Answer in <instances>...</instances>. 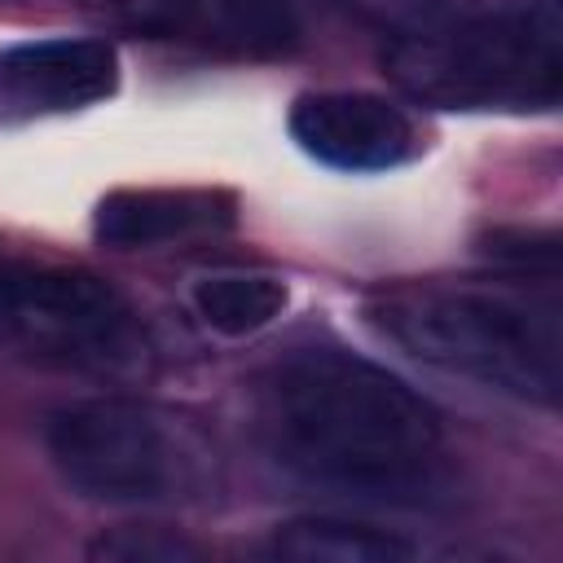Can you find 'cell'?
<instances>
[{
	"instance_id": "4fadbf2b",
	"label": "cell",
	"mask_w": 563,
	"mask_h": 563,
	"mask_svg": "<svg viewBox=\"0 0 563 563\" xmlns=\"http://www.w3.org/2000/svg\"><path fill=\"white\" fill-rule=\"evenodd\" d=\"M493 260L501 264H515V268H554V255H559V242L554 233H493L488 246H484Z\"/></svg>"
},
{
	"instance_id": "7c38bea8",
	"label": "cell",
	"mask_w": 563,
	"mask_h": 563,
	"mask_svg": "<svg viewBox=\"0 0 563 563\" xmlns=\"http://www.w3.org/2000/svg\"><path fill=\"white\" fill-rule=\"evenodd\" d=\"M97 563H189L202 559V545L176 537L172 528H110L88 545Z\"/></svg>"
},
{
	"instance_id": "8fae6325",
	"label": "cell",
	"mask_w": 563,
	"mask_h": 563,
	"mask_svg": "<svg viewBox=\"0 0 563 563\" xmlns=\"http://www.w3.org/2000/svg\"><path fill=\"white\" fill-rule=\"evenodd\" d=\"M220 13L224 35L251 53H282L303 35L299 0H224Z\"/></svg>"
},
{
	"instance_id": "7a4b0ae2",
	"label": "cell",
	"mask_w": 563,
	"mask_h": 563,
	"mask_svg": "<svg viewBox=\"0 0 563 563\" xmlns=\"http://www.w3.org/2000/svg\"><path fill=\"white\" fill-rule=\"evenodd\" d=\"M365 317L422 365L545 409L563 396V325L554 299L471 282H405L369 295Z\"/></svg>"
},
{
	"instance_id": "ba28073f",
	"label": "cell",
	"mask_w": 563,
	"mask_h": 563,
	"mask_svg": "<svg viewBox=\"0 0 563 563\" xmlns=\"http://www.w3.org/2000/svg\"><path fill=\"white\" fill-rule=\"evenodd\" d=\"M233 224V198L216 189H119L92 211V233L106 246L136 251Z\"/></svg>"
},
{
	"instance_id": "8992f818",
	"label": "cell",
	"mask_w": 563,
	"mask_h": 563,
	"mask_svg": "<svg viewBox=\"0 0 563 563\" xmlns=\"http://www.w3.org/2000/svg\"><path fill=\"white\" fill-rule=\"evenodd\" d=\"M119 88V53L97 35H48L0 53V119L66 114Z\"/></svg>"
},
{
	"instance_id": "52a82bcc",
	"label": "cell",
	"mask_w": 563,
	"mask_h": 563,
	"mask_svg": "<svg viewBox=\"0 0 563 563\" xmlns=\"http://www.w3.org/2000/svg\"><path fill=\"white\" fill-rule=\"evenodd\" d=\"M295 145L339 172H387L418 145L409 114L378 92H303L290 106Z\"/></svg>"
},
{
	"instance_id": "5bb4252c",
	"label": "cell",
	"mask_w": 563,
	"mask_h": 563,
	"mask_svg": "<svg viewBox=\"0 0 563 563\" xmlns=\"http://www.w3.org/2000/svg\"><path fill=\"white\" fill-rule=\"evenodd\" d=\"M145 4H150V9H163V22H176L194 0H145Z\"/></svg>"
},
{
	"instance_id": "5b68a950",
	"label": "cell",
	"mask_w": 563,
	"mask_h": 563,
	"mask_svg": "<svg viewBox=\"0 0 563 563\" xmlns=\"http://www.w3.org/2000/svg\"><path fill=\"white\" fill-rule=\"evenodd\" d=\"M44 449L62 479L110 506L167 501L189 475V457L172 427L136 400L88 396L48 413Z\"/></svg>"
},
{
	"instance_id": "277c9868",
	"label": "cell",
	"mask_w": 563,
	"mask_h": 563,
	"mask_svg": "<svg viewBox=\"0 0 563 563\" xmlns=\"http://www.w3.org/2000/svg\"><path fill=\"white\" fill-rule=\"evenodd\" d=\"M0 347L79 369H119L141 356V325L110 282L0 255Z\"/></svg>"
},
{
	"instance_id": "6da1fadb",
	"label": "cell",
	"mask_w": 563,
	"mask_h": 563,
	"mask_svg": "<svg viewBox=\"0 0 563 563\" xmlns=\"http://www.w3.org/2000/svg\"><path fill=\"white\" fill-rule=\"evenodd\" d=\"M260 427L286 471L347 497L422 506L444 484V413L343 347L277 361L260 378Z\"/></svg>"
},
{
	"instance_id": "9c48e42d",
	"label": "cell",
	"mask_w": 563,
	"mask_h": 563,
	"mask_svg": "<svg viewBox=\"0 0 563 563\" xmlns=\"http://www.w3.org/2000/svg\"><path fill=\"white\" fill-rule=\"evenodd\" d=\"M268 554L286 563H405L418 545L391 528L339 515H299L273 528Z\"/></svg>"
},
{
	"instance_id": "3957f363",
	"label": "cell",
	"mask_w": 563,
	"mask_h": 563,
	"mask_svg": "<svg viewBox=\"0 0 563 563\" xmlns=\"http://www.w3.org/2000/svg\"><path fill=\"white\" fill-rule=\"evenodd\" d=\"M383 70L405 97L435 110H554L563 97V4L422 13L391 31Z\"/></svg>"
},
{
	"instance_id": "30bf717a",
	"label": "cell",
	"mask_w": 563,
	"mask_h": 563,
	"mask_svg": "<svg viewBox=\"0 0 563 563\" xmlns=\"http://www.w3.org/2000/svg\"><path fill=\"white\" fill-rule=\"evenodd\" d=\"M189 303L207 330L224 339H246L286 312L290 290L277 273L229 268V273H202L189 286Z\"/></svg>"
}]
</instances>
